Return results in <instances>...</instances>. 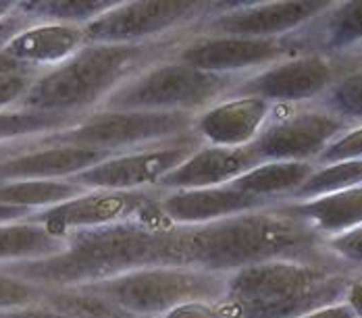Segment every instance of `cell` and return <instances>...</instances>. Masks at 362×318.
Listing matches in <instances>:
<instances>
[{
    "instance_id": "1",
    "label": "cell",
    "mask_w": 362,
    "mask_h": 318,
    "mask_svg": "<svg viewBox=\"0 0 362 318\" xmlns=\"http://www.w3.org/2000/svg\"><path fill=\"white\" fill-rule=\"evenodd\" d=\"M177 231L180 227L160 212L156 200L132 218L73 233L54 256L4 264L0 271L46 291L94 285L146 266L175 264Z\"/></svg>"
},
{
    "instance_id": "2",
    "label": "cell",
    "mask_w": 362,
    "mask_h": 318,
    "mask_svg": "<svg viewBox=\"0 0 362 318\" xmlns=\"http://www.w3.org/2000/svg\"><path fill=\"white\" fill-rule=\"evenodd\" d=\"M323 254H329L325 237L291 214L286 202L209 225L180 227L173 249L175 264L223 277L269 260Z\"/></svg>"
},
{
    "instance_id": "3",
    "label": "cell",
    "mask_w": 362,
    "mask_h": 318,
    "mask_svg": "<svg viewBox=\"0 0 362 318\" xmlns=\"http://www.w3.org/2000/svg\"><path fill=\"white\" fill-rule=\"evenodd\" d=\"M356 271L335 256L279 258L227 275L223 318H300L344 302Z\"/></svg>"
},
{
    "instance_id": "4",
    "label": "cell",
    "mask_w": 362,
    "mask_h": 318,
    "mask_svg": "<svg viewBox=\"0 0 362 318\" xmlns=\"http://www.w3.org/2000/svg\"><path fill=\"white\" fill-rule=\"evenodd\" d=\"M185 37L148 44H86L69 61L44 71L19 108L81 121L100 110L134 75L169 59Z\"/></svg>"
},
{
    "instance_id": "5",
    "label": "cell",
    "mask_w": 362,
    "mask_h": 318,
    "mask_svg": "<svg viewBox=\"0 0 362 318\" xmlns=\"http://www.w3.org/2000/svg\"><path fill=\"white\" fill-rule=\"evenodd\" d=\"M244 77L194 69L173 57L154 63L125 81L103 108L200 114L229 98Z\"/></svg>"
},
{
    "instance_id": "6",
    "label": "cell",
    "mask_w": 362,
    "mask_h": 318,
    "mask_svg": "<svg viewBox=\"0 0 362 318\" xmlns=\"http://www.w3.org/2000/svg\"><path fill=\"white\" fill-rule=\"evenodd\" d=\"M227 277L180 264H156L94 283L121 308L136 318H163L185 302H217L225 293Z\"/></svg>"
},
{
    "instance_id": "7",
    "label": "cell",
    "mask_w": 362,
    "mask_h": 318,
    "mask_svg": "<svg viewBox=\"0 0 362 318\" xmlns=\"http://www.w3.org/2000/svg\"><path fill=\"white\" fill-rule=\"evenodd\" d=\"M217 2L202 0H134L117 2L83 25L88 44H148L194 35Z\"/></svg>"
},
{
    "instance_id": "8",
    "label": "cell",
    "mask_w": 362,
    "mask_h": 318,
    "mask_svg": "<svg viewBox=\"0 0 362 318\" xmlns=\"http://www.w3.org/2000/svg\"><path fill=\"white\" fill-rule=\"evenodd\" d=\"M196 117L185 112H150V110H110L100 108L77 125L59 131L57 138L81 148L125 154L152 148L165 141L180 140L194 131Z\"/></svg>"
},
{
    "instance_id": "9",
    "label": "cell",
    "mask_w": 362,
    "mask_h": 318,
    "mask_svg": "<svg viewBox=\"0 0 362 318\" xmlns=\"http://www.w3.org/2000/svg\"><path fill=\"white\" fill-rule=\"evenodd\" d=\"M350 125L321 100L273 105L271 114L252 141L262 163H313Z\"/></svg>"
},
{
    "instance_id": "10",
    "label": "cell",
    "mask_w": 362,
    "mask_h": 318,
    "mask_svg": "<svg viewBox=\"0 0 362 318\" xmlns=\"http://www.w3.org/2000/svg\"><path fill=\"white\" fill-rule=\"evenodd\" d=\"M310 52L300 32L286 37L189 35L171 54L194 69L246 77L296 54Z\"/></svg>"
},
{
    "instance_id": "11",
    "label": "cell",
    "mask_w": 362,
    "mask_h": 318,
    "mask_svg": "<svg viewBox=\"0 0 362 318\" xmlns=\"http://www.w3.org/2000/svg\"><path fill=\"white\" fill-rule=\"evenodd\" d=\"M346 57L304 52L246 75L231 96H256L269 105H300L321 100L339 77Z\"/></svg>"
},
{
    "instance_id": "12",
    "label": "cell",
    "mask_w": 362,
    "mask_h": 318,
    "mask_svg": "<svg viewBox=\"0 0 362 318\" xmlns=\"http://www.w3.org/2000/svg\"><path fill=\"white\" fill-rule=\"evenodd\" d=\"M331 0H271V2H217L211 17L194 35L286 37L319 19Z\"/></svg>"
},
{
    "instance_id": "13",
    "label": "cell",
    "mask_w": 362,
    "mask_h": 318,
    "mask_svg": "<svg viewBox=\"0 0 362 318\" xmlns=\"http://www.w3.org/2000/svg\"><path fill=\"white\" fill-rule=\"evenodd\" d=\"M204 141L196 131L180 140L165 141L144 150L112 154L100 165L73 177L83 189L103 192H144L154 189L171 171L183 165Z\"/></svg>"
},
{
    "instance_id": "14",
    "label": "cell",
    "mask_w": 362,
    "mask_h": 318,
    "mask_svg": "<svg viewBox=\"0 0 362 318\" xmlns=\"http://www.w3.org/2000/svg\"><path fill=\"white\" fill-rule=\"evenodd\" d=\"M158 189L144 192H103L88 189L81 196L52 208L34 212L30 218L42 225L48 233L67 240L69 235L86 229L107 227L112 223L136 216L158 200Z\"/></svg>"
},
{
    "instance_id": "15",
    "label": "cell",
    "mask_w": 362,
    "mask_h": 318,
    "mask_svg": "<svg viewBox=\"0 0 362 318\" xmlns=\"http://www.w3.org/2000/svg\"><path fill=\"white\" fill-rule=\"evenodd\" d=\"M109 152L81 148L52 136H42L0 160V183L23 179H73L107 160Z\"/></svg>"
},
{
    "instance_id": "16",
    "label": "cell",
    "mask_w": 362,
    "mask_h": 318,
    "mask_svg": "<svg viewBox=\"0 0 362 318\" xmlns=\"http://www.w3.org/2000/svg\"><path fill=\"white\" fill-rule=\"evenodd\" d=\"M262 160L250 146H209L202 143L183 165L171 171L154 189L181 192V189H206L229 185L246 175Z\"/></svg>"
},
{
    "instance_id": "17",
    "label": "cell",
    "mask_w": 362,
    "mask_h": 318,
    "mask_svg": "<svg viewBox=\"0 0 362 318\" xmlns=\"http://www.w3.org/2000/svg\"><path fill=\"white\" fill-rule=\"evenodd\" d=\"M277 202L244 194L233 185L206 187V189H181L160 192L158 208L177 227H198L221 218H229L242 212L258 211Z\"/></svg>"
},
{
    "instance_id": "18",
    "label": "cell",
    "mask_w": 362,
    "mask_h": 318,
    "mask_svg": "<svg viewBox=\"0 0 362 318\" xmlns=\"http://www.w3.org/2000/svg\"><path fill=\"white\" fill-rule=\"evenodd\" d=\"M273 105L256 96H229L196 114L194 131L209 146H250L264 127Z\"/></svg>"
},
{
    "instance_id": "19",
    "label": "cell",
    "mask_w": 362,
    "mask_h": 318,
    "mask_svg": "<svg viewBox=\"0 0 362 318\" xmlns=\"http://www.w3.org/2000/svg\"><path fill=\"white\" fill-rule=\"evenodd\" d=\"M81 25L67 23H32L15 35L2 50L17 61L46 71L69 61L86 46Z\"/></svg>"
},
{
    "instance_id": "20",
    "label": "cell",
    "mask_w": 362,
    "mask_h": 318,
    "mask_svg": "<svg viewBox=\"0 0 362 318\" xmlns=\"http://www.w3.org/2000/svg\"><path fill=\"white\" fill-rule=\"evenodd\" d=\"M300 35L310 52H325L331 57L352 54L362 46V0L333 2Z\"/></svg>"
},
{
    "instance_id": "21",
    "label": "cell",
    "mask_w": 362,
    "mask_h": 318,
    "mask_svg": "<svg viewBox=\"0 0 362 318\" xmlns=\"http://www.w3.org/2000/svg\"><path fill=\"white\" fill-rule=\"evenodd\" d=\"M286 206L317 233L329 237L362 225V185L315 200L286 202Z\"/></svg>"
},
{
    "instance_id": "22",
    "label": "cell",
    "mask_w": 362,
    "mask_h": 318,
    "mask_svg": "<svg viewBox=\"0 0 362 318\" xmlns=\"http://www.w3.org/2000/svg\"><path fill=\"white\" fill-rule=\"evenodd\" d=\"M315 169L313 163H260L229 185L271 202H290Z\"/></svg>"
},
{
    "instance_id": "23",
    "label": "cell",
    "mask_w": 362,
    "mask_h": 318,
    "mask_svg": "<svg viewBox=\"0 0 362 318\" xmlns=\"http://www.w3.org/2000/svg\"><path fill=\"white\" fill-rule=\"evenodd\" d=\"M63 247L65 240L48 233L32 218L0 225V266L48 258Z\"/></svg>"
},
{
    "instance_id": "24",
    "label": "cell",
    "mask_w": 362,
    "mask_h": 318,
    "mask_svg": "<svg viewBox=\"0 0 362 318\" xmlns=\"http://www.w3.org/2000/svg\"><path fill=\"white\" fill-rule=\"evenodd\" d=\"M83 189L73 179H23L0 183V204L37 212L59 206L81 196Z\"/></svg>"
},
{
    "instance_id": "25",
    "label": "cell",
    "mask_w": 362,
    "mask_h": 318,
    "mask_svg": "<svg viewBox=\"0 0 362 318\" xmlns=\"http://www.w3.org/2000/svg\"><path fill=\"white\" fill-rule=\"evenodd\" d=\"M42 302L71 318H136L94 285L48 289Z\"/></svg>"
},
{
    "instance_id": "26",
    "label": "cell",
    "mask_w": 362,
    "mask_h": 318,
    "mask_svg": "<svg viewBox=\"0 0 362 318\" xmlns=\"http://www.w3.org/2000/svg\"><path fill=\"white\" fill-rule=\"evenodd\" d=\"M119 0H32L17 2V8L32 23L86 25L110 11Z\"/></svg>"
},
{
    "instance_id": "27",
    "label": "cell",
    "mask_w": 362,
    "mask_h": 318,
    "mask_svg": "<svg viewBox=\"0 0 362 318\" xmlns=\"http://www.w3.org/2000/svg\"><path fill=\"white\" fill-rule=\"evenodd\" d=\"M321 102L350 127L362 125V54H348L346 65Z\"/></svg>"
},
{
    "instance_id": "28",
    "label": "cell",
    "mask_w": 362,
    "mask_h": 318,
    "mask_svg": "<svg viewBox=\"0 0 362 318\" xmlns=\"http://www.w3.org/2000/svg\"><path fill=\"white\" fill-rule=\"evenodd\" d=\"M77 123H79L77 119L46 114V112H36V110H23V108L0 110V146L42 138V136H52V134L69 129Z\"/></svg>"
},
{
    "instance_id": "29",
    "label": "cell",
    "mask_w": 362,
    "mask_h": 318,
    "mask_svg": "<svg viewBox=\"0 0 362 318\" xmlns=\"http://www.w3.org/2000/svg\"><path fill=\"white\" fill-rule=\"evenodd\" d=\"M362 185V158L361 160H346V163H333L317 167L315 173L308 177V181L298 189L290 202L302 200H315L321 196L339 194L352 187Z\"/></svg>"
},
{
    "instance_id": "30",
    "label": "cell",
    "mask_w": 362,
    "mask_h": 318,
    "mask_svg": "<svg viewBox=\"0 0 362 318\" xmlns=\"http://www.w3.org/2000/svg\"><path fill=\"white\" fill-rule=\"evenodd\" d=\"M44 295L46 289L0 271V312L37 304L44 300Z\"/></svg>"
},
{
    "instance_id": "31",
    "label": "cell",
    "mask_w": 362,
    "mask_h": 318,
    "mask_svg": "<svg viewBox=\"0 0 362 318\" xmlns=\"http://www.w3.org/2000/svg\"><path fill=\"white\" fill-rule=\"evenodd\" d=\"M325 247L352 271H362V225L325 237Z\"/></svg>"
},
{
    "instance_id": "32",
    "label": "cell",
    "mask_w": 362,
    "mask_h": 318,
    "mask_svg": "<svg viewBox=\"0 0 362 318\" xmlns=\"http://www.w3.org/2000/svg\"><path fill=\"white\" fill-rule=\"evenodd\" d=\"M362 158V125L348 127L341 136L329 143L325 152L319 156L317 167L333 165V163H346V160H361Z\"/></svg>"
},
{
    "instance_id": "33",
    "label": "cell",
    "mask_w": 362,
    "mask_h": 318,
    "mask_svg": "<svg viewBox=\"0 0 362 318\" xmlns=\"http://www.w3.org/2000/svg\"><path fill=\"white\" fill-rule=\"evenodd\" d=\"M44 71H28V73H11L0 75V110L19 108L25 96L30 94L34 81Z\"/></svg>"
},
{
    "instance_id": "34",
    "label": "cell",
    "mask_w": 362,
    "mask_h": 318,
    "mask_svg": "<svg viewBox=\"0 0 362 318\" xmlns=\"http://www.w3.org/2000/svg\"><path fill=\"white\" fill-rule=\"evenodd\" d=\"M163 318H223L217 308V302L211 300H194L185 302L177 308L169 310Z\"/></svg>"
},
{
    "instance_id": "35",
    "label": "cell",
    "mask_w": 362,
    "mask_h": 318,
    "mask_svg": "<svg viewBox=\"0 0 362 318\" xmlns=\"http://www.w3.org/2000/svg\"><path fill=\"white\" fill-rule=\"evenodd\" d=\"M32 25V21L19 11V8H15L8 17H4L2 21H0V50L15 37V35L19 34V32H23L25 28H30Z\"/></svg>"
},
{
    "instance_id": "36",
    "label": "cell",
    "mask_w": 362,
    "mask_h": 318,
    "mask_svg": "<svg viewBox=\"0 0 362 318\" xmlns=\"http://www.w3.org/2000/svg\"><path fill=\"white\" fill-rule=\"evenodd\" d=\"M0 318H71L54 308H50L48 304L44 302H37L32 306H25V308H15V310H4L0 312Z\"/></svg>"
},
{
    "instance_id": "37",
    "label": "cell",
    "mask_w": 362,
    "mask_h": 318,
    "mask_svg": "<svg viewBox=\"0 0 362 318\" xmlns=\"http://www.w3.org/2000/svg\"><path fill=\"white\" fill-rule=\"evenodd\" d=\"M344 302L356 314V318H362V271H356L354 277L350 279V285H348L346 295H344Z\"/></svg>"
},
{
    "instance_id": "38",
    "label": "cell",
    "mask_w": 362,
    "mask_h": 318,
    "mask_svg": "<svg viewBox=\"0 0 362 318\" xmlns=\"http://www.w3.org/2000/svg\"><path fill=\"white\" fill-rule=\"evenodd\" d=\"M300 318H356V314L348 308L346 302H337L333 306H327V308H321V310H315L306 317Z\"/></svg>"
},
{
    "instance_id": "39",
    "label": "cell",
    "mask_w": 362,
    "mask_h": 318,
    "mask_svg": "<svg viewBox=\"0 0 362 318\" xmlns=\"http://www.w3.org/2000/svg\"><path fill=\"white\" fill-rule=\"evenodd\" d=\"M28 71H42L34 67V65H28L23 61H17L13 59L11 54H6L4 50H0V75H11V73H28Z\"/></svg>"
},
{
    "instance_id": "40",
    "label": "cell",
    "mask_w": 362,
    "mask_h": 318,
    "mask_svg": "<svg viewBox=\"0 0 362 318\" xmlns=\"http://www.w3.org/2000/svg\"><path fill=\"white\" fill-rule=\"evenodd\" d=\"M34 212L28 208H19V206H8V204H0V225L6 223H17L23 218H30Z\"/></svg>"
},
{
    "instance_id": "41",
    "label": "cell",
    "mask_w": 362,
    "mask_h": 318,
    "mask_svg": "<svg viewBox=\"0 0 362 318\" xmlns=\"http://www.w3.org/2000/svg\"><path fill=\"white\" fill-rule=\"evenodd\" d=\"M15 8H17V2H13V0H0V21L4 17H8Z\"/></svg>"
},
{
    "instance_id": "42",
    "label": "cell",
    "mask_w": 362,
    "mask_h": 318,
    "mask_svg": "<svg viewBox=\"0 0 362 318\" xmlns=\"http://www.w3.org/2000/svg\"><path fill=\"white\" fill-rule=\"evenodd\" d=\"M352 54H362V46H361V48H358V50H354Z\"/></svg>"
}]
</instances>
